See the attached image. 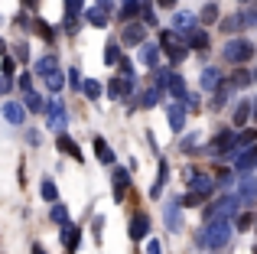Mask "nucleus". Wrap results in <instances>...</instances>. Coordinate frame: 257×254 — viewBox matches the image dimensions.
<instances>
[{
    "label": "nucleus",
    "instance_id": "f257e3e1",
    "mask_svg": "<svg viewBox=\"0 0 257 254\" xmlns=\"http://www.w3.org/2000/svg\"><path fill=\"white\" fill-rule=\"evenodd\" d=\"M98 157L104 160V163H107V160H111V150H107V147H104V140H98Z\"/></svg>",
    "mask_w": 257,
    "mask_h": 254
},
{
    "label": "nucleus",
    "instance_id": "f03ea898",
    "mask_svg": "<svg viewBox=\"0 0 257 254\" xmlns=\"http://www.w3.org/2000/svg\"><path fill=\"white\" fill-rule=\"evenodd\" d=\"M0 52H4V43H0Z\"/></svg>",
    "mask_w": 257,
    "mask_h": 254
}]
</instances>
